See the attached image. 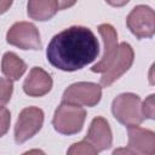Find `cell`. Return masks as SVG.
I'll return each mask as SVG.
<instances>
[{"mask_svg":"<svg viewBox=\"0 0 155 155\" xmlns=\"http://www.w3.org/2000/svg\"><path fill=\"white\" fill-rule=\"evenodd\" d=\"M99 53L93 31L82 25L69 27L56 34L48 42L46 57L50 64L63 71L80 70L92 63Z\"/></svg>","mask_w":155,"mask_h":155,"instance_id":"1","label":"cell"},{"mask_svg":"<svg viewBox=\"0 0 155 155\" xmlns=\"http://www.w3.org/2000/svg\"><path fill=\"white\" fill-rule=\"evenodd\" d=\"M86 119V110L73 103L62 102L54 111L52 125L53 128L65 136H73L82 130Z\"/></svg>","mask_w":155,"mask_h":155,"instance_id":"2","label":"cell"},{"mask_svg":"<svg viewBox=\"0 0 155 155\" xmlns=\"http://www.w3.org/2000/svg\"><path fill=\"white\" fill-rule=\"evenodd\" d=\"M114 117L125 126L140 125L145 117L142 113V101L139 96L127 92L119 94L111 104Z\"/></svg>","mask_w":155,"mask_h":155,"instance_id":"3","label":"cell"},{"mask_svg":"<svg viewBox=\"0 0 155 155\" xmlns=\"http://www.w3.org/2000/svg\"><path fill=\"white\" fill-rule=\"evenodd\" d=\"M44 125V111L38 107L24 108L15 125V140L22 144L34 137Z\"/></svg>","mask_w":155,"mask_h":155,"instance_id":"4","label":"cell"},{"mask_svg":"<svg viewBox=\"0 0 155 155\" xmlns=\"http://www.w3.org/2000/svg\"><path fill=\"white\" fill-rule=\"evenodd\" d=\"M130 31L137 39H149L155 33V13L150 6L138 5L132 8L126 18Z\"/></svg>","mask_w":155,"mask_h":155,"instance_id":"5","label":"cell"},{"mask_svg":"<svg viewBox=\"0 0 155 155\" xmlns=\"http://www.w3.org/2000/svg\"><path fill=\"white\" fill-rule=\"evenodd\" d=\"M6 41L22 50H40L42 47L39 30L30 22L15 23L7 30Z\"/></svg>","mask_w":155,"mask_h":155,"instance_id":"6","label":"cell"},{"mask_svg":"<svg viewBox=\"0 0 155 155\" xmlns=\"http://www.w3.org/2000/svg\"><path fill=\"white\" fill-rule=\"evenodd\" d=\"M128 144L125 149L114 150V154H139L154 155L155 154V133L151 130L142 128L138 125L127 126Z\"/></svg>","mask_w":155,"mask_h":155,"instance_id":"7","label":"cell"},{"mask_svg":"<svg viewBox=\"0 0 155 155\" xmlns=\"http://www.w3.org/2000/svg\"><path fill=\"white\" fill-rule=\"evenodd\" d=\"M102 98V87L94 82H75L63 93L62 102L84 107H94Z\"/></svg>","mask_w":155,"mask_h":155,"instance_id":"8","label":"cell"},{"mask_svg":"<svg viewBox=\"0 0 155 155\" xmlns=\"http://www.w3.org/2000/svg\"><path fill=\"white\" fill-rule=\"evenodd\" d=\"M134 52L130 44L121 42L119 44V51L109 68L103 73L101 78V85L103 87L110 86L114 81H116L120 76H122L133 64Z\"/></svg>","mask_w":155,"mask_h":155,"instance_id":"9","label":"cell"},{"mask_svg":"<svg viewBox=\"0 0 155 155\" xmlns=\"http://www.w3.org/2000/svg\"><path fill=\"white\" fill-rule=\"evenodd\" d=\"M98 33L101 34L103 42H104V52H103V56L99 59V62H97L91 68V70L93 73L103 74L109 68V65L111 64V62L114 61V58L117 54V51H119L117 33L114 29V27L108 23H103V24L98 25Z\"/></svg>","mask_w":155,"mask_h":155,"instance_id":"10","label":"cell"},{"mask_svg":"<svg viewBox=\"0 0 155 155\" xmlns=\"http://www.w3.org/2000/svg\"><path fill=\"white\" fill-rule=\"evenodd\" d=\"M85 140L97 153L109 149L113 144V133L108 121L102 116L94 117L90 125Z\"/></svg>","mask_w":155,"mask_h":155,"instance_id":"11","label":"cell"},{"mask_svg":"<svg viewBox=\"0 0 155 155\" xmlns=\"http://www.w3.org/2000/svg\"><path fill=\"white\" fill-rule=\"evenodd\" d=\"M51 75L40 67H34L23 82V91L30 97H42L52 88Z\"/></svg>","mask_w":155,"mask_h":155,"instance_id":"12","label":"cell"},{"mask_svg":"<svg viewBox=\"0 0 155 155\" xmlns=\"http://www.w3.org/2000/svg\"><path fill=\"white\" fill-rule=\"evenodd\" d=\"M58 4L56 0H28L27 12L28 16L39 22L51 19L58 11Z\"/></svg>","mask_w":155,"mask_h":155,"instance_id":"13","label":"cell"},{"mask_svg":"<svg viewBox=\"0 0 155 155\" xmlns=\"http://www.w3.org/2000/svg\"><path fill=\"white\" fill-rule=\"evenodd\" d=\"M27 64L15 53L6 52L1 59V71L11 81H17L25 73Z\"/></svg>","mask_w":155,"mask_h":155,"instance_id":"14","label":"cell"},{"mask_svg":"<svg viewBox=\"0 0 155 155\" xmlns=\"http://www.w3.org/2000/svg\"><path fill=\"white\" fill-rule=\"evenodd\" d=\"M13 92V84L7 78H0V105L10 102Z\"/></svg>","mask_w":155,"mask_h":155,"instance_id":"15","label":"cell"},{"mask_svg":"<svg viewBox=\"0 0 155 155\" xmlns=\"http://www.w3.org/2000/svg\"><path fill=\"white\" fill-rule=\"evenodd\" d=\"M11 113L4 105H0V137L5 136L10 128Z\"/></svg>","mask_w":155,"mask_h":155,"instance_id":"16","label":"cell"},{"mask_svg":"<svg viewBox=\"0 0 155 155\" xmlns=\"http://www.w3.org/2000/svg\"><path fill=\"white\" fill-rule=\"evenodd\" d=\"M68 154H91V155H94V154H97V151L84 139L79 143L73 144L71 148L68 150Z\"/></svg>","mask_w":155,"mask_h":155,"instance_id":"17","label":"cell"},{"mask_svg":"<svg viewBox=\"0 0 155 155\" xmlns=\"http://www.w3.org/2000/svg\"><path fill=\"white\" fill-rule=\"evenodd\" d=\"M154 94H150L142 104V113L145 119H154L155 114V107H154Z\"/></svg>","mask_w":155,"mask_h":155,"instance_id":"18","label":"cell"},{"mask_svg":"<svg viewBox=\"0 0 155 155\" xmlns=\"http://www.w3.org/2000/svg\"><path fill=\"white\" fill-rule=\"evenodd\" d=\"M56 1L58 4L59 10H65V8H69V7L74 6L78 0H56Z\"/></svg>","mask_w":155,"mask_h":155,"instance_id":"19","label":"cell"},{"mask_svg":"<svg viewBox=\"0 0 155 155\" xmlns=\"http://www.w3.org/2000/svg\"><path fill=\"white\" fill-rule=\"evenodd\" d=\"M13 0H0V15L5 13L12 5Z\"/></svg>","mask_w":155,"mask_h":155,"instance_id":"20","label":"cell"},{"mask_svg":"<svg viewBox=\"0 0 155 155\" xmlns=\"http://www.w3.org/2000/svg\"><path fill=\"white\" fill-rule=\"evenodd\" d=\"M110 6H114V7H121V6H125L130 0H105Z\"/></svg>","mask_w":155,"mask_h":155,"instance_id":"21","label":"cell"}]
</instances>
